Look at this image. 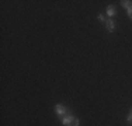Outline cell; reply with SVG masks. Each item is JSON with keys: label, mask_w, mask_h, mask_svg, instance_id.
<instances>
[{"label": "cell", "mask_w": 132, "mask_h": 126, "mask_svg": "<svg viewBox=\"0 0 132 126\" xmlns=\"http://www.w3.org/2000/svg\"><path fill=\"white\" fill-rule=\"evenodd\" d=\"M62 123L65 126H79V119L75 118L73 115H66L62 118Z\"/></svg>", "instance_id": "obj_1"}, {"label": "cell", "mask_w": 132, "mask_h": 126, "mask_svg": "<svg viewBox=\"0 0 132 126\" xmlns=\"http://www.w3.org/2000/svg\"><path fill=\"white\" fill-rule=\"evenodd\" d=\"M55 112H56V115H58L59 118H63V116H66L68 109H66V106L61 105V104H56L55 105Z\"/></svg>", "instance_id": "obj_2"}, {"label": "cell", "mask_w": 132, "mask_h": 126, "mask_svg": "<svg viewBox=\"0 0 132 126\" xmlns=\"http://www.w3.org/2000/svg\"><path fill=\"white\" fill-rule=\"evenodd\" d=\"M105 28L110 31V32H112V31L115 30V23L112 20H107L105 21Z\"/></svg>", "instance_id": "obj_3"}, {"label": "cell", "mask_w": 132, "mask_h": 126, "mask_svg": "<svg viewBox=\"0 0 132 126\" xmlns=\"http://www.w3.org/2000/svg\"><path fill=\"white\" fill-rule=\"evenodd\" d=\"M107 15H108V17L115 15V7L114 6H108V7H107Z\"/></svg>", "instance_id": "obj_4"}, {"label": "cell", "mask_w": 132, "mask_h": 126, "mask_svg": "<svg viewBox=\"0 0 132 126\" xmlns=\"http://www.w3.org/2000/svg\"><path fill=\"white\" fill-rule=\"evenodd\" d=\"M121 4L124 6V7L127 8V10H128L129 7H132V2H129V0H125V2H121Z\"/></svg>", "instance_id": "obj_5"}, {"label": "cell", "mask_w": 132, "mask_h": 126, "mask_svg": "<svg viewBox=\"0 0 132 126\" xmlns=\"http://www.w3.org/2000/svg\"><path fill=\"white\" fill-rule=\"evenodd\" d=\"M98 20L101 21V23H105V21H107V20H105V17H104L103 14H98Z\"/></svg>", "instance_id": "obj_6"}, {"label": "cell", "mask_w": 132, "mask_h": 126, "mask_svg": "<svg viewBox=\"0 0 132 126\" xmlns=\"http://www.w3.org/2000/svg\"><path fill=\"white\" fill-rule=\"evenodd\" d=\"M127 121H128V122H132V111L129 112V115L127 116Z\"/></svg>", "instance_id": "obj_7"}, {"label": "cell", "mask_w": 132, "mask_h": 126, "mask_svg": "<svg viewBox=\"0 0 132 126\" xmlns=\"http://www.w3.org/2000/svg\"><path fill=\"white\" fill-rule=\"evenodd\" d=\"M128 17H129V18H132V7H129V8H128Z\"/></svg>", "instance_id": "obj_8"}]
</instances>
